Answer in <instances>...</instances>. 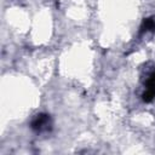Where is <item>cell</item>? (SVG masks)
<instances>
[{
  "mask_svg": "<svg viewBox=\"0 0 155 155\" xmlns=\"http://www.w3.org/2000/svg\"><path fill=\"white\" fill-rule=\"evenodd\" d=\"M31 128L36 132L48 131L51 128V117L47 114H38L31 121Z\"/></svg>",
  "mask_w": 155,
  "mask_h": 155,
  "instance_id": "6da1fadb",
  "label": "cell"
},
{
  "mask_svg": "<svg viewBox=\"0 0 155 155\" xmlns=\"http://www.w3.org/2000/svg\"><path fill=\"white\" fill-rule=\"evenodd\" d=\"M147 91H149L155 97V73H153L147 81Z\"/></svg>",
  "mask_w": 155,
  "mask_h": 155,
  "instance_id": "3957f363",
  "label": "cell"
},
{
  "mask_svg": "<svg viewBox=\"0 0 155 155\" xmlns=\"http://www.w3.org/2000/svg\"><path fill=\"white\" fill-rule=\"evenodd\" d=\"M144 31H155V18H144L142 25H140V33Z\"/></svg>",
  "mask_w": 155,
  "mask_h": 155,
  "instance_id": "7a4b0ae2",
  "label": "cell"
}]
</instances>
